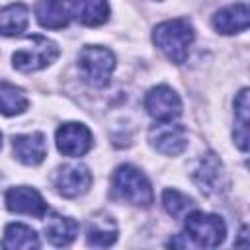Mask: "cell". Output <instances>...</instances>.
Wrapping results in <instances>:
<instances>
[{"label": "cell", "mask_w": 250, "mask_h": 250, "mask_svg": "<svg viewBox=\"0 0 250 250\" xmlns=\"http://www.w3.org/2000/svg\"><path fill=\"white\" fill-rule=\"evenodd\" d=\"M195 39V31L188 20H166L158 23L152 31L154 45L164 53L168 61L174 64H182L188 59L189 47Z\"/></svg>", "instance_id": "1"}, {"label": "cell", "mask_w": 250, "mask_h": 250, "mask_svg": "<svg viewBox=\"0 0 250 250\" xmlns=\"http://www.w3.org/2000/svg\"><path fill=\"white\" fill-rule=\"evenodd\" d=\"M111 193L113 197L137 207H150L154 199L150 182L141 170L131 164H121L115 168L111 176Z\"/></svg>", "instance_id": "2"}, {"label": "cell", "mask_w": 250, "mask_h": 250, "mask_svg": "<svg viewBox=\"0 0 250 250\" xmlns=\"http://www.w3.org/2000/svg\"><path fill=\"white\" fill-rule=\"evenodd\" d=\"M186 236L203 248H217L227 236V225L219 215L189 211L186 215Z\"/></svg>", "instance_id": "3"}, {"label": "cell", "mask_w": 250, "mask_h": 250, "mask_svg": "<svg viewBox=\"0 0 250 250\" xmlns=\"http://www.w3.org/2000/svg\"><path fill=\"white\" fill-rule=\"evenodd\" d=\"M59 55H61V49L55 41L41 35H31L29 45L18 49L12 55V61H14V66L21 72H35L55 62Z\"/></svg>", "instance_id": "4"}, {"label": "cell", "mask_w": 250, "mask_h": 250, "mask_svg": "<svg viewBox=\"0 0 250 250\" xmlns=\"http://www.w3.org/2000/svg\"><path fill=\"white\" fill-rule=\"evenodd\" d=\"M78 68L86 82L96 88H102L109 82V76L115 68V57L105 47L88 45L78 55Z\"/></svg>", "instance_id": "5"}, {"label": "cell", "mask_w": 250, "mask_h": 250, "mask_svg": "<svg viewBox=\"0 0 250 250\" xmlns=\"http://www.w3.org/2000/svg\"><path fill=\"white\" fill-rule=\"evenodd\" d=\"M193 182L197 184V188L205 193V195H217L223 193L229 186V178H227V170L221 162V158L215 152H207L199 158L197 168L191 174Z\"/></svg>", "instance_id": "6"}, {"label": "cell", "mask_w": 250, "mask_h": 250, "mask_svg": "<svg viewBox=\"0 0 250 250\" xmlns=\"http://www.w3.org/2000/svg\"><path fill=\"white\" fill-rule=\"evenodd\" d=\"M148 141L158 152L166 156H178L188 146V133L184 125L172 121H158L156 125L150 127Z\"/></svg>", "instance_id": "7"}, {"label": "cell", "mask_w": 250, "mask_h": 250, "mask_svg": "<svg viewBox=\"0 0 250 250\" xmlns=\"http://www.w3.org/2000/svg\"><path fill=\"white\" fill-rule=\"evenodd\" d=\"M145 109L156 121H174L182 115V100L170 86L160 84L145 96Z\"/></svg>", "instance_id": "8"}, {"label": "cell", "mask_w": 250, "mask_h": 250, "mask_svg": "<svg viewBox=\"0 0 250 250\" xmlns=\"http://www.w3.org/2000/svg\"><path fill=\"white\" fill-rule=\"evenodd\" d=\"M92 186V174L84 164H66L61 166L55 176V188L62 197L84 195Z\"/></svg>", "instance_id": "9"}, {"label": "cell", "mask_w": 250, "mask_h": 250, "mask_svg": "<svg viewBox=\"0 0 250 250\" xmlns=\"http://www.w3.org/2000/svg\"><path fill=\"white\" fill-rule=\"evenodd\" d=\"M57 148L64 156H82L92 148V133L82 123H64L57 129Z\"/></svg>", "instance_id": "10"}, {"label": "cell", "mask_w": 250, "mask_h": 250, "mask_svg": "<svg viewBox=\"0 0 250 250\" xmlns=\"http://www.w3.org/2000/svg\"><path fill=\"white\" fill-rule=\"evenodd\" d=\"M6 207L12 213L31 215V217H37V219H41L47 213V203L41 197V193L33 188H27V186L10 188L6 191Z\"/></svg>", "instance_id": "11"}, {"label": "cell", "mask_w": 250, "mask_h": 250, "mask_svg": "<svg viewBox=\"0 0 250 250\" xmlns=\"http://www.w3.org/2000/svg\"><path fill=\"white\" fill-rule=\"evenodd\" d=\"M12 148H14L16 158L25 166H37L47 156L45 135L39 131L25 133V135H14L12 137Z\"/></svg>", "instance_id": "12"}, {"label": "cell", "mask_w": 250, "mask_h": 250, "mask_svg": "<svg viewBox=\"0 0 250 250\" xmlns=\"http://www.w3.org/2000/svg\"><path fill=\"white\" fill-rule=\"evenodd\" d=\"M68 14L82 25L96 27V25H102L104 21H107L109 4L105 0H70Z\"/></svg>", "instance_id": "13"}, {"label": "cell", "mask_w": 250, "mask_h": 250, "mask_svg": "<svg viewBox=\"0 0 250 250\" xmlns=\"http://www.w3.org/2000/svg\"><path fill=\"white\" fill-rule=\"evenodd\" d=\"M213 27L223 35H232L248 27V6L244 2L227 6L213 16Z\"/></svg>", "instance_id": "14"}, {"label": "cell", "mask_w": 250, "mask_h": 250, "mask_svg": "<svg viewBox=\"0 0 250 250\" xmlns=\"http://www.w3.org/2000/svg\"><path fill=\"white\" fill-rule=\"evenodd\" d=\"M86 240H88L90 246H96V248L111 246L117 240V225H115V221L107 213H98L88 223Z\"/></svg>", "instance_id": "15"}, {"label": "cell", "mask_w": 250, "mask_h": 250, "mask_svg": "<svg viewBox=\"0 0 250 250\" xmlns=\"http://www.w3.org/2000/svg\"><path fill=\"white\" fill-rule=\"evenodd\" d=\"M45 234L55 246H68L78 234V223L72 217H64L61 213H51L45 223Z\"/></svg>", "instance_id": "16"}, {"label": "cell", "mask_w": 250, "mask_h": 250, "mask_svg": "<svg viewBox=\"0 0 250 250\" xmlns=\"http://www.w3.org/2000/svg\"><path fill=\"white\" fill-rule=\"evenodd\" d=\"M29 21V10L25 4L16 2L0 8V35L12 37L25 31Z\"/></svg>", "instance_id": "17"}, {"label": "cell", "mask_w": 250, "mask_h": 250, "mask_svg": "<svg viewBox=\"0 0 250 250\" xmlns=\"http://www.w3.org/2000/svg\"><path fill=\"white\" fill-rule=\"evenodd\" d=\"M2 248L10 250H29V248H39V236L37 232L21 223H10L4 229V238H2Z\"/></svg>", "instance_id": "18"}, {"label": "cell", "mask_w": 250, "mask_h": 250, "mask_svg": "<svg viewBox=\"0 0 250 250\" xmlns=\"http://www.w3.org/2000/svg\"><path fill=\"white\" fill-rule=\"evenodd\" d=\"M37 21L49 29H62L68 23V10L61 0H41L35 6Z\"/></svg>", "instance_id": "19"}, {"label": "cell", "mask_w": 250, "mask_h": 250, "mask_svg": "<svg viewBox=\"0 0 250 250\" xmlns=\"http://www.w3.org/2000/svg\"><path fill=\"white\" fill-rule=\"evenodd\" d=\"M234 119H236V127H234V143L236 146L246 152L248 150V88L240 90V94L234 100Z\"/></svg>", "instance_id": "20"}, {"label": "cell", "mask_w": 250, "mask_h": 250, "mask_svg": "<svg viewBox=\"0 0 250 250\" xmlns=\"http://www.w3.org/2000/svg\"><path fill=\"white\" fill-rule=\"evenodd\" d=\"M27 109L25 94L14 84L0 82V113L2 115H18Z\"/></svg>", "instance_id": "21"}, {"label": "cell", "mask_w": 250, "mask_h": 250, "mask_svg": "<svg viewBox=\"0 0 250 250\" xmlns=\"http://www.w3.org/2000/svg\"><path fill=\"white\" fill-rule=\"evenodd\" d=\"M162 205H164L166 213L172 215L174 219H182L189 211L195 209L193 199L188 197V195H184L178 189H164V193H162Z\"/></svg>", "instance_id": "22"}, {"label": "cell", "mask_w": 250, "mask_h": 250, "mask_svg": "<svg viewBox=\"0 0 250 250\" xmlns=\"http://www.w3.org/2000/svg\"><path fill=\"white\" fill-rule=\"evenodd\" d=\"M0 146H2V135H0Z\"/></svg>", "instance_id": "23"}]
</instances>
